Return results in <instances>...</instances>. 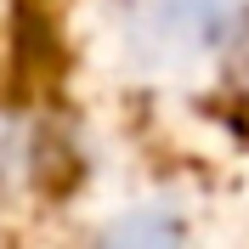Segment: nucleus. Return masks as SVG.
I'll use <instances>...</instances> for the list:
<instances>
[{
    "label": "nucleus",
    "mask_w": 249,
    "mask_h": 249,
    "mask_svg": "<svg viewBox=\"0 0 249 249\" xmlns=\"http://www.w3.org/2000/svg\"><path fill=\"white\" fill-rule=\"evenodd\" d=\"M147 62L181 74L221 68L249 46V0H130Z\"/></svg>",
    "instance_id": "1"
}]
</instances>
